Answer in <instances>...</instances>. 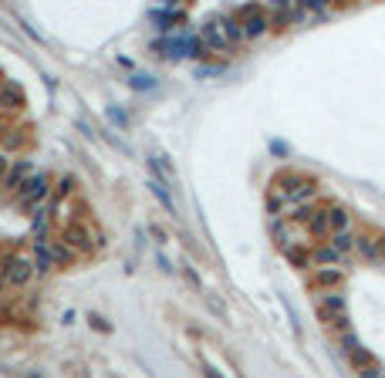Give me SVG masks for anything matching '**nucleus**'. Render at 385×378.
<instances>
[{"label":"nucleus","mask_w":385,"mask_h":378,"mask_svg":"<svg viewBox=\"0 0 385 378\" xmlns=\"http://www.w3.org/2000/svg\"><path fill=\"white\" fill-rule=\"evenodd\" d=\"M4 146H7V149H20V146H24V135H20V132L7 135V142H4Z\"/></svg>","instance_id":"obj_21"},{"label":"nucleus","mask_w":385,"mask_h":378,"mask_svg":"<svg viewBox=\"0 0 385 378\" xmlns=\"http://www.w3.org/2000/svg\"><path fill=\"white\" fill-rule=\"evenodd\" d=\"M61 240L71 246L75 253H92V250L102 246V233L95 237V233L85 227V223H71V227H64V237H61Z\"/></svg>","instance_id":"obj_7"},{"label":"nucleus","mask_w":385,"mask_h":378,"mask_svg":"<svg viewBox=\"0 0 385 378\" xmlns=\"http://www.w3.org/2000/svg\"><path fill=\"white\" fill-rule=\"evenodd\" d=\"M267 213H270V216H284V213H290V203L281 196V192H277V189L267 196Z\"/></svg>","instance_id":"obj_19"},{"label":"nucleus","mask_w":385,"mask_h":378,"mask_svg":"<svg viewBox=\"0 0 385 378\" xmlns=\"http://www.w3.org/2000/svg\"><path fill=\"white\" fill-rule=\"evenodd\" d=\"M304 230H308V237H314V240H325L328 233H331V227H328V206H314Z\"/></svg>","instance_id":"obj_11"},{"label":"nucleus","mask_w":385,"mask_h":378,"mask_svg":"<svg viewBox=\"0 0 385 378\" xmlns=\"http://www.w3.org/2000/svg\"><path fill=\"white\" fill-rule=\"evenodd\" d=\"M311 260H314V264H342V267H345L348 253H342L338 246L325 244V246H314V250H311Z\"/></svg>","instance_id":"obj_15"},{"label":"nucleus","mask_w":385,"mask_h":378,"mask_svg":"<svg viewBox=\"0 0 385 378\" xmlns=\"http://www.w3.org/2000/svg\"><path fill=\"white\" fill-rule=\"evenodd\" d=\"M48 192H51V179L41 176V172H34V176L18 189V206L20 209H34V213H38V209L44 206V200H48Z\"/></svg>","instance_id":"obj_6"},{"label":"nucleus","mask_w":385,"mask_h":378,"mask_svg":"<svg viewBox=\"0 0 385 378\" xmlns=\"http://www.w3.org/2000/svg\"><path fill=\"white\" fill-rule=\"evenodd\" d=\"M0 108H4V112L24 108V92H20L14 81H4V88H0Z\"/></svg>","instance_id":"obj_13"},{"label":"nucleus","mask_w":385,"mask_h":378,"mask_svg":"<svg viewBox=\"0 0 385 378\" xmlns=\"http://www.w3.org/2000/svg\"><path fill=\"white\" fill-rule=\"evenodd\" d=\"M328 227H331V233L335 230H348L351 227V213L345 206H328Z\"/></svg>","instance_id":"obj_18"},{"label":"nucleus","mask_w":385,"mask_h":378,"mask_svg":"<svg viewBox=\"0 0 385 378\" xmlns=\"http://www.w3.org/2000/svg\"><path fill=\"white\" fill-rule=\"evenodd\" d=\"M314 307L321 314V321L335 331V335H345L351 331V321H348L345 311V294L338 287H328V290H314Z\"/></svg>","instance_id":"obj_1"},{"label":"nucleus","mask_w":385,"mask_h":378,"mask_svg":"<svg viewBox=\"0 0 385 378\" xmlns=\"http://www.w3.org/2000/svg\"><path fill=\"white\" fill-rule=\"evenodd\" d=\"M0 88H4V75H0Z\"/></svg>","instance_id":"obj_25"},{"label":"nucleus","mask_w":385,"mask_h":378,"mask_svg":"<svg viewBox=\"0 0 385 378\" xmlns=\"http://www.w3.org/2000/svg\"><path fill=\"white\" fill-rule=\"evenodd\" d=\"M328 244L338 246L342 253H351V250H355V233H351V227H348V230H335V233H328Z\"/></svg>","instance_id":"obj_17"},{"label":"nucleus","mask_w":385,"mask_h":378,"mask_svg":"<svg viewBox=\"0 0 385 378\" xmlns=\"http://www.w3.org/2000/svg\"><path fill=\"white\" fill-rule=\"evenodd\" d=\"M31 274H34V264L24 260V257H10L4 264V281L10 284V287H24V284L31 281Z\"/></svg>","instance_id":"obj_9"},{"label":"nucleus","mask_w":385,"mask_h":378,"mask_svg":"<svg viewBox=\"0 0 385 378\" xmlns=\"http://www.w3.org/2000/svg\"><path fill=\"white\" fill-rule=\"evenodd\" d=\"M200 34H203V44L210 51H230V48H237L244 41V27H240L237 18H210L203 20Z\"/></svg>","instance_id":"obj_2"},{"label":"nucleus","mask_w":385,"mask_h":378,"mask_svg":"<svg viewBox=\"0 0 385 378\" xmlns=\"http://www.w3.org/2000/svg\"><path fill=\"white\" fill-rule=\"evenodd\" d=\"M338 344H342V355L348 358V365L355 368V372H372V375H382V368L379 365H372V355H368V348H362V341L355 338L351 331H345V335H338Z\"/></svg>","instance_id":"obj_4"},{"label":"nucleus","mask_w":385,"mask_h":378,"mask_svg":"<svg viewBox=\"0 0 385 378\" xmlns=\"http://www.w3.org/2000/svg\"><path fill=\"white\" fill-rule=\"evenodd\" d=\"M345 284V267L342 264H318L308 274L311 290H328V287H342Z\"/></svg>","instance_id":"obj_8"},{"label":"nucleus","mask_w":385,"mask_h":378,"mask_svg":"<svg viewBox=\"0 0 385 378\" xmlns=\"http://www.w3.org/2000/svg\"><path fill=\"white\" fill-rule=\"evenodd\" d=\"M31 176H34L31 162H27V159H20V162H14V166H10V172L4 176V186H7V189H20L27 179H31Z\"/></svg>","instance_id":"obj_14"},{"label":"nucleus","mask_w":385,"mask_h":378,"mask_svg":"<svg viewBox=\"0 0 385 378\" xmlns=\"http://www.w3.org/2000/svg\"><path fill=\"white\" fill-rule=\"evenodd\" d=\"M331 4H348V0H331Z\"/></svg>","instance_id":"obj_24"},{"label":"nucleus","mask_w":385,"mask_h":378,"mask_svg":"<svg viewBox=\"0 0 385 378\" xmlns=\"http://www.w3.org/2000/svg\"><path fill=\"white\" fill-rule=\"evenodd\" d=\"M274 189L288 200L290 206H301V203H311L318 200V183L308 179V176H298V172H284L274 179Z\"/></svg>","instance_id":"obj_3"},{"label":"nucleus","mask_w":385,"mask_h":378,"mask_svg":"<svg viewBox=\"0 0 385 378\" xmlns=\"http://www.w3.org/2000/svg\"><path fill=\"white\" fill-rule=\"evenodd\" d=\"M233 18L240 20V27H244V41L260 38V34H267V27H270L267 7H260V4H247V7H240Z\"/></svg>","instance_id":"obj_5"},{"label":"nucleus","mask_w":385,"mask_h":378,"mask_svg":"<svg viewBox=\"0 0 385 378\" xmlns=\"http://www.w3.org/2000/svg\"><path fill=\"white\" fill-rule=\"evenodd\" d=\"M4 169H7V162H4V155H0V176H4Z\"/></svg>","instance_id":"obj_22"},{"label":"nucleus","mask_w":385,"mask_h":378,"mask_svg":"<svg viewBox=\"0 0 385 378\" xmlns=\"http://www.w3.org/2000/svg\"><path fill=\"white\" fill-rule=\"evenodd\" d=\"M281 253H284V257H288V260L298 267V270H308V267L314 264V260H311V250L301 244V240H294V244H288V246H281Z\"/></svg>","instance_id":"obj_12"},{"label":"nucleus","mask_w":385,"mask_h":378,"mask_svg":"<svg viewBox=\"0 0 385 378\" xmlns=\"http://www.w3.org/2000/svg\"><path fill=\"white\" fill-rule=\"evenodd\" d=\"M355 250L362 253V260H368V264H382V246H379V240H372V237H355Z\"/></svg>","instance_id":"obj_16"},{"label":"nucleus","mask_w":385,"mask_h":378,"mask_svg":"<svg viewBox=\"0 0 385 378\" xmlns=\"http://www.w3.org/2000/svg\"><path fill=\"white\" fill-rule=\"evenodd\" d=\"M264 7H267V14H288L290 7H298V0H264Z\"/></svg>","instance_id":"obj_20"},{"label":"nucleus","mask_w":385,"mask_h":378,"mask_svg":"<svg viewBox=\"0 0 385 378\" xmlns=\"http://www.w3.org/2000/svg\"><path fill=\"white\" fill-rule=\"evenodd\" d=\"M58 267L55 260V240H38L34 244V274H51Z\"/></svg>","instance_id":"obj_10"},{"label":"nucleus","mask_w":385,"mask_h":378,"mask_svg":"<svg viewBox=\"0 0 385 378\" xmlns=\"http://www.w3.org/2000/svg\"><path fill=\"white\" fill-rule=\"evenodd\" d=\"M379 246H382V264H385V240H379Z\"/></svg>","instance_id":"obj_23"}]
</instances>
